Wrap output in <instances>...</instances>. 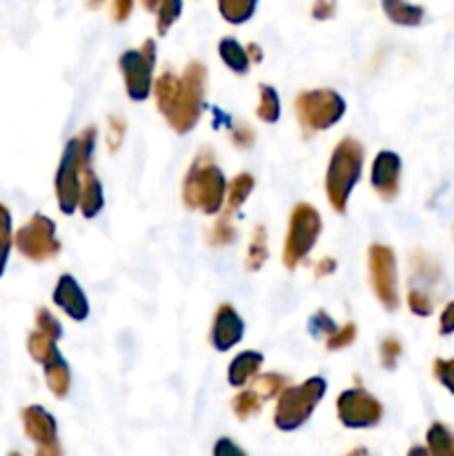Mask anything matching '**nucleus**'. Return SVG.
Listing matches in <instances>:
<instances>
[{
    "mask_svg": "<svg viewBox=\"0 0 454 456\" xmlns=\"http://www.w3.org/2000/svg\"><path fill=\"white\" fill-rule=\"evenodd\" d=\"M261 405H263V399L256 395L254 387H249V390H240L239 395L234 396V401H231V410H234V414L240 419V421L254 417V414L261 410Z\"/></svg>",
    "mask_w": 454,
    "mask_h": 456,
    "instance_id": "nucleus-31",
    "label": "nucleus"
},
{
    "mask_svg": "<svg viewBox=\"0 0 454 456\" xmlns=\"http://www.w3.org/2000/svg\"><path fill=\"white\" fill-rule=\"evenodd\" d=\"M285 387H288V379H285L283 374L267 372L254 379V390H256V395L261 396L263 401L274 399V396H279Z\"/></svg>",
    "mask_w": 454,
    "mask_h": 456,
    "instance_id": "nucleus-30",
    "label": "nucleus"
},
{
    "mask_svg": "<svg viewBox=\"0 0 454 456\" xmlns=\"http://www.w3.org/2000/svg\"><path fill=\"white\" fill-rule=\"evenodd\" d=\"M354 341H356V325L345 323L341 325V328L334 330V332L325 338V347H328L329 352L345 350V347H350Z\"/></svg>",
    "mask_w": 454,
    "mask_h": 456,
    "instance_id": "nucleus-34",
    "label": "nucleus"
},
{
    "mask_svg": "<svg viewBox=\"0 0 454 456\" xmlns=\"http://www.w3.org/2000/svg\"><path fill=\"white\" fill-rule=\"evenodd\" d=\"M205 85H207V69L203 62L191 61L181 74V87H178L174 107L165 116L169 127L176 134H190L199 125L205 110Z\"/></svg>",
    "mask_w": 454,
    "mask_h": 456,
    "instance_id": "nucleus-4",
    "label": "nucleus"
},
{
    "mask_svg": "<svg viewBox=\"0 0 454 456\" xmlns=\"http://www.w3.org/2000/svg\"><path fill=\"white\" fill-rule=\"evenodd\" d=\"M265 356L256 350H245L231 359L230 368H227V381L231 387H245L252 379L258 377Z\"/></svg>",
    "mask_w": 454,
    "mask_h": 456,
    "instance_id": "nucleus-16",
    "label": "nucleus"
},
{
    "mask_svg": "<svg viewBox=\"0 0 454 456\" xmlns=\"http://www.w3.org/2000/svg\"><path fill=\"white\" fill-rule=\"evenodd\" d=\"M247 53H249V61L252 62H261L263 61V53H261V47L258 45H247Z\"/></svg>",
    "mask_w": 454,
    "mask_h": 456,
    "instance_id": "nucleus-47",
    "label": "nucleus"
},
{
    "mask_svg": "<svg viewBox=\"0 0 454 456\" xmlns=\"http://www.w3.org/2000/svg\"><path fill=\"white\" fill-rule=\"evenodd\" d=\"M368 272L369 283H372V289L374 294H377L378 303H381L385 310L394 312L401 303L399 265H396L394 249L381 243L369 245Z\"/></svg>",
    "mask_w": 454,
    "mask_h": 456,
    "instance_id": "nucleus-10",
    "label": "nucleus"
},
{
    "mask_svg": "<svg viewBox=\"0 0 454 456\" xmlns=\"http://www.w3.org/2000/svg\"><path fill=\"white\" fill-rule=\"evenodd\" d=\"M182 13V0H160L158 9H156V29L160 36L167 34L174 27V22L181 18Z\"/></svg>",
    "mask_w": 454,
    "mask_h": 456,
    "instance_id": "nucleus-29",
    "label": "nucleus"
},
{
    "mask_svg": "<svg viewBox=\"0 0 454 456\" xmlns=\"http://www.w3.org/2000/svg\"><path fill=\"white\" fill-rule=\"evenodd\" d=\"M294 111L305 136H312L334 127L345 116L347 102L334 89H307L296 96Z\"/></svg>",
    "mask_w": 454,
    "mask_h": 456,
    "instance_id": "nucleus-6",
    "label": "nucleus"
},
{
    "mask_svg": "<svg viewBox=\"0 0 454 456\" xmlns=\"http://www.w3.org/2000/svg\"><path fill=\"white\" fill-rule=\"evenodd\" d=\"M123 134H125L123 118H111L109 120V150L111 151L118 150V145L123 142Z\"/></svg>",
    "mask_w": 454,
    "mask_h": 456,
    "instance_id": "nucleus-42",
    "label": "nucleus"
},
{
    "mask_svg": "<svg viewBox=\"0 0 454 456\" xmlns=\"http://www.w3.org/2000/svg\"><path fill=\"white\" fill-rule=\"evenodd\" d=\"M27 352H29L31 359L40 365L49 363V361H53L56 356H61L56 338L47 337V334L38 332V330H34V332L27 337Z\"/></svg>",
    "mask_w": 454,
    "mask_h": 456,
    "instance_id": "nucleus-23",
    "label": "nucleus"
},
{
    "mask_svg": "<svg viewBox=\"0 0 454 456\" xmlns=\"http://www.w3.org/2000/svg\"><path fill=\"white\" fill-rule=\"evenodd\" d=\"M267 256H270V248H267V230L263 225H256L249 239L247 252H245V267L249 272H256L265 265Z\"/></svg>",
    "mask_w": 454,
    "mask_h": 456,
    "instance_id": "nucleus-24",
    "label": "nucleus"
},
{
    "mask_svg": "<svg viewBox=\"0 0 454 456\" xmlns=\"http://www.w3.org/2000/svg\"><path fill=\"white\" fill-rule=\"evenodd\" d=\"M434 377L450 395H454V359H436Z\"/></svg>",
    "mask_w": 454,
    "mask_h": 456,
    "instance_id": "nucleus-38",
    "label": "nucleus"
},
{
    "mask_svg": "<svg viewBox=\"0 0 454 456\" xmlns=\"http://www.w3.org/2000/svg\"><path fill=\"white\" fill-rule=\"evenodd\" d=\"M336 412L343 426L361 430V428H374L381 421L383 405L363 387H352V390L341 392L336 401Z\"/></svg>",
    "mask_w": 454,
    "mask_h": 456,
    "instance_id": "nucleus-11",
    "label": "nucleus"
},
{
    "mask_svg": "<svg viewBox=\"0 0 454 456\" xmlns=\"http://www.w3.org/2000/svg\"><path fill=\"white\" fill-rule=\"evenodd\" d=\"M408 307L412 314L426 319V316H430L432 312H434V298H432V294L427 292V289L412 288L408 292Z\"/></svg>",
    "mask_w": 454,
    "mask_h": 456,
    "instance_id": "nucleus-32",
    "label": "nucleus"
},
{
    "mask_svg": "<svg viewBox=\"0 0 454 456\" xmlns=\"http://www.w3.org/2000/svg\"><path fill=\"white\" fill-rule=\"evenodd\" d=\"M334 330H336V323H334V319L328 314V312L319 310V312H314V314H312V319H310L312 337L328 338L329 334L334 332Z\"/></svg>",
    "mask_w": 454,
    "mask_h": 456,
    "instance_id": "nucleus-36",
    "label": "nucleus"
},
{
    "mask_svg": "<svg viewBox=\"0 0 454 456\" xmlns=\"http://www.w3.org/2000/svg\"><path fill=\"white\" fill-rule=\"evenodd\" d=\"M218 56H221L223 65H225L227 69H231L239 76L247 74L249 65H252L247 47L240 45L236 38H223L221 43H218Z\"/></svg>",
    "mask_w": 454,
    "mask_h": 456,
    "instance_id": "nucleus-20",
    "label": "nucleus"
},
{
    "mask_svg": "<svg viewBox=\"0 0 454 456\" xmlns=\"http://www.w3.org/2000/svg\"><path fill=\"white\" fill-rule=\"evenodd\" d=\"M158 3H160V0H141L142 7H145L147 12H151V13H156V9H158Z\"/></svg>",
    "mask_w": 454,
    "mask_h": 456,
    "instance_id": "nucleus-48",
    "label": "nucleus"
},
{
    "mask_svg": "<svg viewBox=\"0 0 454 456\" xmlns=\"http://www.w3.org/2000/svg\"><path fill=\"white\" fill-rule=\"evenodd\" d=\"M325 392H328V383L323 377H312L303 381L301 386L285 387L279 395V403H276V428L283 432H292L301 428L303 423H307Z\"/></svg>",
    "mask_w": 454,
    "mask_h": 456,
    "instance_id": "nucleus-5",
    "label": "nucleus"
},
{
    "mask_svg": "<svg viewBox=\"0 0 454 456\" xmlns=\"http://www.w3.org/2000/svg\"><path fill=\"white\" fill-rule=\"evenodd\" d=\"M365 150L356 138H343L334 147L329 156L328 169H325V196L332 209L343 214L350 203V196L354 187L359 185L363 176Z\"/></svg>",
    "mask_w": 454,
    "mask_h": 456,
    "instance_id": "nucleus-3",
    "label": "nucleus"
},
{
    "mask_svg": "<svg viewBox=\"0 0 454 456\" xmlns=\"http://www.w3.org/2000/svg\"><path fill=\"white\" fill-rule=\"evenodd\" d=\"M101 3H102V0H89V4H92V7H98Z\"/></svg>",
    "mask_w": 454,
    "mask_h": 456,
    "instance_id": "nucleus-50",
    "label": "nucleus"
},
{
    "mask_svg": "<svg viewBox=\"0 0 454 456\" xmlns=\"http://www.w3.org/2000/svg\"><path fill=\"white\" fill-rule=\"evenodd\" d=\"M369 183L381 200H394L401 190V159L396 151L381 150L372 160Z\"/></svg>",
    "mask_w": 454,
    "mask_h": 456,
    "instance_id": "nucleus-12",
    "label": "nucleus"
},
{
    "mask_svg": "<svg viewBox=\"0 0 454 456\" xmlns=\"http://www.w3.org/2000/svg\"><path fill=\"white\" fill-rule=\"evenodd\" d=\"M214 456H245V452L231 439H218L214 445Z\"/></svg>",
    "mask_w": 454,
    "mask_h": 456,
    "instance_id": "nucleus-44",
    "label": "nucleus"
},
{
    "mask_svg": "<svg viewBox=\"0 0 454 456\" xmlns=\"http://www.w3.org/2000/svg\"><path fill=\"white\" fill-rule=\"evenodd\" d=\"M252 190H254L252 174H247V172L236 174V176L227 183V196H225V208H223V214H227V216H234V214L243 208L245 200L249 199Z\"/></svg>",
    "mask_w": 454,
    "mask_h": 456,
    "instance_id": "nucleus-21",
    "label": "nucleus"
},
{
    "mask_svg": "<svg viewBox=\"0 0 454 456\" xmlns=\"http://www.w3.org/2000/svg\"><path fill=\"white\" fill-rule=\"evenodd\" d=\"M207 239H209V243H214L216 248H221V245L234 243L236 230H234V223H231V216H227V214H221V218H218L216 225L212 227V232H209Z\"/></svg>",
    "mask_w": 454,
    "mask_h": 456,
    "instance_id": "nucleus-33",
    "label": "nucleus"
},
{
    "mask_svg": "<svg viewBox=\"0 0 454 456\" xmlns=\"http://www.w3.org/2000/svg\"><path fill=\"white\" fill-rule=\"evenodd\" d=\"M378 350H381V363H383V368L392 370V368H394V365H396V361L401 359V352H403V347H401L399 338L387 337V338H383L381 347H378Z\"/></svg>",
    "mask_w": 454,
    "mask_h": 456,
    "instance_id": "nucleus-37",
    "label": "nucleus"
},
{
    "mask_svg": "<svg viewBox=\"0 0 454 456\" xmlns=\"http://www.w3.org/2000/svg\"><path fill=\"white\" fill-rule=\"evenodd\" d=\"M22 428L25 435L34 441L36 445H49L56 444V421L52 414L40 405H29L20 412Z\"/></svg>",
    "mask_w": 454,
    "mask_h": 456,
    "instance_id": "nucleus-15",
    "label": "nucleus"
},
{
    "mask_svg": "<svg viewBox=\"0 0 454 456\" xmlns=\"http://www.w3.org/2000/svg\"><path fill=\"white\" fill-rule=\"evenodd\" d=\"M45 372V383H47L49 392H52L56 399H65L67 392H69V383H71V374H69V365L67 361L61 356H56L53 361L43 365Z\"/></svg>",
    "mask_w": 454,
    "mask_h": 456,
    "instance_id": "nucleus-22",
    "label": "nucleus"
},
{
    "mask_svg": "<svg viewBox=\"0 0 454 456\" xmlns=\"http://www.w3.org/2000/svg\"><path fill=\"white\" fill-rule=\"evenodd\" d=\"M439 332L443 334V337H450V334H454V301H450L448 305L443 307V312H441Z\"/></svg>",
    "mask_w": 454,
    "mask_h": 456,
    "instance_id": "nucleus-41",
    "label": "nucleus"
},
{
    "mask_svg": "<svg viewBox=\"0 0 454 456\" xmlns=\"http://www.w3.org/2000/svg\"><path fill=\"white\" fill-rule=\"evenodd\" d=\"M245 337V321L243 316L236 312L234 305L223 303L216 310L212 321V330H209V343L216 352H230L231 347L239 346Z\"/></svg>",
    "mask_w": 454,
    "mask_h": 456,
    "instance_id": "nucleus-13",
    "label": "nucleus"
},
{
    "mask_svg": "<svg viewBox=\"0 0 454 456\" xmlns=\"http://www.w3.org/2000/svg\"><path fill=\"white\" fill-rule=\"evenodd\" d=\"M52 301L67 319L76 321V323H80V321H85L89 316L87 297H85L83 288H80L78 281L71 274H62L61 279H58L52 294Z\"/></svg>",
    "mask_w": 454,
    "mask_h": 456,
    "instance_id": "nucleus-14",
    "label": "nucleus"
},
{
    "mask_svg": "<svg viewBox=\"0 0 454 456\" xmlns=\"http://www.w3.org/2000/svg\"><path fill=\"white\" fill-rule=\"evenodd\" d=\"M408 456H430V454H427V450L418 448V445H417V448L409 450V454H408Z\"/></svg>",
    "mask_w": 454,
    "mask_h": 456,
    "instance_id": "nucleus-49",
    "label": "nucleus"
},
{
    "mask_svg": "<svg viewBox=\"0 0 454 456\" xmlns=\"http://www.w3.org/2000/svg\"><path fill=\"white\" fill-rule=\"evenodd\" d=\"M178 87H181V76H178L176 71L169 69V67H167V69L160 71L158 76H156L154 89H151V94H154L156 107H158V111L163 116H167L169 110L174 107Z\"/></svg>",
    "mask_w": 454,
    "mask_h": 456,
    "instance_id": "nucleus-18",
    "label": "nucleus"
},
{
    "mask_svg": "<svg viewBox=\"0 0 454 456\" xmlns=\"http://www.w3.org/2000/svg\"><path fill=\"white\" fill-rule=\"evenodd\" d=\"M134 0H114L111 4V16H114L116 22H125L129 16H132Z\"/></svg>",
    "mask_w": 454,
    "mask_h": 456,
    "instance_id": "nucleus-43",
    "label": "nucleus"
},
{
    "mask_svg": "<svg viewBox=\"0 0 454 456\" xmlns=\"http://www.w3.org/2000/svg\"><path fill=\"white\" fill-rule=\"evenodd\" d=\"M258 120L267 125H274L280 118V98L272 85H261L258 87V105H256Z\"/></svg>",
    "mask_w": 454,
    "mask_h": 456,
    "instance_id": "nucleus-26",
    "label": "nucleus"
},
{
    "mask_svg": "<svg viewBox=\"0 0 454 456\" xmlns=\"http://www.w3.org/2000/svg\"><path fill=\"white\" fill-rule=\"evenodd\" d=\"M227 178L218 167L212 150H203L196 154L182 178V203L187 209L207 214H221L225 208Z\"/></svg>",
    "mask_w": 454,
    "mask_h": 456,
    "instance_id": "nucleus-1",
    "label": "nucleus"
},
{
    "mask_svg": "<svg viewBox=\"0 0 454 456\" xmlns=\"http://www.w3.org/2000/svg\"><path fill=\"white\" fill-rule=\"evenodd\" d=\"M13 248L31 263L52 261L61 254V240L56 239V223L45 214H34L13 234Z\"/></svg>",
    "mask_w": 454,
    "mask_h": 456,
    "instance_id": "nucleus-9",
    "label": "nucleus"
},
{
    "mask_svg": "<svg viewBox=\"0 0 454 456\" xmlns=\"http://www.w3.org/2000/svg\"><path fill=\"white\" fill-rule=\"evenodd\" d=\"M383 13L390 18L394 25L401 27H417L423 22L426 16V9L418 7V4L408 3V0H381Z\"/></svg>",
    "mask_w": 454,
    "mask_h": 456,
    "instance_id": "nucleus-19",
    "label": "nucleus"
},
{
    "mask_svg": "<svg viewBox=\"0 0 454 456\" xmlns=\"http://www.w3.org/2000/svg\"><path fill=\"white\" fill-rule=\"evenodd\" d=\"M427 454L454 456V436L443 423H432L427 430Z\"/></svg>",
    "mask_w": 454,
    "mask_h": 456,
    "instance_id": "nucleus-27",
    "label": "nucleus"
},
{
    "mask_svg": "<svg viewBox=\"0 0 454 456\" xmlns=\"http://www.w3.org/2000/svg\"><path fill=\"white\" fill-rule=\"evenodd\" d=\"M9 456H20V454H18V452H13V454H9Z\"/></svg>",
    "mask_w": 454,
    "mask_h": 456,
    "instance_id": "nucleus-51",
    "label": "nucleus"
},
{
    "mask_svg": "<svg viewBox=\"0 0 454 456\" xmlns=\"http://www.w3.org/2000/svg\"><path fill=\"white\" fill-rule=\"evenodd\" d=\"M105 208V194H102V183L93 174L92 167L85 169L83 185H80L78 209L85 218H96Z\"/></svg>",
    "mask_w": 454,
    "mask_h": 456,
    "instance_id": "nucleus-17",
    "label": "nucleus"
},
{
    "mask_svg": "<svg viewBox=\"0 0 454 456\" xmlns=\"http://www.w3.org/2000/svg\"><path fill=\"white\" fill-rule=\"evenodd\" d=\"M336 12V0H314V7H312V16L316 20H328Z\"/></svg>",
    "mask_w": 454,
    "mask_h": 456,
    "instance_id": "nucleus-40",
    "label": "nucleus"
},
{
    "mask_svg": "<svg viewBox=\"0 0 454 456\" xmlns=\"http://www.w3.org/2000/svg\"><path fill=\"white\" fill-rule=\"evenodd\" d=\"M96 127H85L78 136L67 141L61 163L56 169V200L62 214H74L78 209L80 185L85 169L92 167L93 147H96Z\"/></svg>",
    "mask_w": 454,
    "mask_h": 456,
    "instance_id": "nucleus-2",
    "label": "nucleus"
},
{
    "mask_svg": "<svg viewBox=\"0 0 454 456\" xmlns=\"http://www.w3.org/2000/svg\"><path fill=\"white\" fill-rule=\"evenodd\" d=\"M154 67H156V43L147 38L138 49H127L120 53L118 69L125 80V92L129 101L145 102L154 89Z\"/></svg>",
    "mask_w": 454,
    "mask_h": 456,
    "instance_id": "nucleus-8",
    "label": "nucleus"
},
{
    "mask_svg": "<svg viewBox=\"0 0 454 456\" xmlns=\"http://www.w3.org/2000/svg\"><path fill=\"white\" fill-rule=\"evenodd\" d=\"M334 270H336V261H334V258H323V261L316 263L314 276L316 279H320V276H325V274H332Z\"/></svg>",
    "mask_w": 454,
    "mask_h": 456,
    "instance_id": "nucleus-45",
    "label": "nucleus"
},
{
    "mask_svg": "<svg viewBox=\"0 0 454 456\" xmlns=\"http://www.w3.org/2000/svg\"><path fill=\"white\" fill-rule=\"evenodd\" d=\"M254 129L247 123H234L231 125V142L239 150H249L254 145Z\"/></svg>",
    "mask_w": 454,
    "mask_h": 456,
    "instance_id": "nucleus-39",
    "label": "nucleus"
},
{
    "mask_svg": "<svg viewBox=\"0 0 454 456\" xmlns=\"http://www.w3.org/2000/svg\"><path fill=\"white\" fill-rule=\"evenodd\" d=\"M258 0H218V12L230 25H245L252 20Z\"/></svg>",
    "mask_w": 454,
    "mask_h": 456,
    "instance_id": "nucleus-25",
    "label": "nucleus"
},
{
    "mask_svg": "<svg viewBox=\"0 0 454 456\" xmlns=\"http://www.w3.org/2000/svg\"><path fill=\"white\" fill-rule=\"evenodd\" d=\"M320 232H323V218L319 209L312 208L310 203H298L289 216V230L283 249V263L288 270H294L298 263L310 256Z\"/></svg>",
    "mask_w": 454,
    "mask_h": 456,
    "instance_id": "nucleus-7",
    "label": "nucleus"
},
{
    "mask_svg": "<svg viewBox=\"0 0 454 456\" xmlns=\"http://www.w3.org/2000/svg\"><path fill=\"white\" fill-rule=\"evenodd\" d=\"M36 456H62L61 445H58V444L38 445V452H36Z\"/></svg>",
    "mask_w": 454,
    "mask_h": 456,
    "instance_id": "nucleus-46",
    "label": "nucleus"
},
{
    "mask_svg": "<svg viewBox=\"0 0 454 456\" xmlns=\"http://www.w3.org/2000/svg\"><path fill=\"white\" fill-rule=\"evenodd\" d=\"M13 248V221L7 205L0 203V276L4 274Z\"/></svg>",
    "mask_w": 454,
    "mask_h": 456,
    "instance_id": "nucleus-28",
    "label": "nucleus"
},
{
    "mask_svg": "<svg viewBox=\"0 0 454 456\" xmlns=\"http://www.w3.org/2000/svg\"><path fill=\"white\" fill-rule=\"evenodd\" d=\"M36 330L43 334H47V337L56 338V341H61L62 338L61 321H58L56 316L47 310V307H38V310H36Z\"/></svg>",
    "mask_w": 454,
    "mask_h": 456,
    "instance_id": "nucleus-35",
    "label": "nucleus"
}]
</instances>
